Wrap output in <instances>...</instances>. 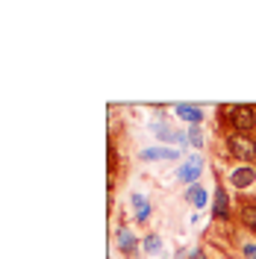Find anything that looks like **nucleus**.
I'll use <instances>...</instances> for the list:
<instances>
[{"label": "nucleus", "mask_w": 256, "mask_h": 259, "mask_svg": "<svg viewBox=\"0 0 256 259\" xmlns=\"http://www.w3.org/2000/svg\"><path fill=\"white\" fill-rule=\"evenodd\" d=\"M241 253H244V259H256V244L247 242L244 247H241Z\"/></svg>", "instance_id": "obj_14"}, {"label": "nucleus", "mask_w": 256, "mask_h": 259, "mask_svg": "<svg viewBox=\"0 0 256 259\" xmlns=\"http://www.w3.org/2000/svg\"><path fill=\"white\" fill-rule=\"evenodd\" d=\"M133 203H136V218H139V221H147V218H150V203H147V197L133 194Z\"/></svg>", "instance_id": "obj_9"}, {"label": "nucleus", "mask_w": 256, "mask_h": 259, "mask_svg": "<svg viewBox=\"0 0 256 259\" xmlns=\"http://www.w3.org/2000/svg\"><path fill=\"white\" fill-rule=\"evenodd\" d=\"M177 177L183 180V183H189V186H194V183H197V177H200V162L189 159V165H183V168L177 171Z\"/></svg>", "instance_id": "obj_4"}, {"label": "nucleus", "mask_w": 256, "mask_h": 259, "mask_svg": "<svg viewBox=\"0 0 256 259\" xmlns=\"http://www.w3.org/2000/svg\"><path fill=\"white\" fill-rule=\"evenodd\" d=\"M253 180H256V171L250 168V165H241V168H236V171L230 174V183H233L236 189H247Z\"/></svg>", "instance_id": "obj_3"}, {"label": "nucleus", "mask_w": 256, "mask_h": 259, "mask_svg": "<svg viewBox=\"0 0 256 259\" xmlns=\"http://www.w3.org/2000/svg\"><path fill=\"white\" fill-rule=\"evenodd\" d=\"M144 253H153V250H159L162 247V242H159V236H153V233H150V236H147V239H144Z\"/></svg>", "instance_id": "obj_12"}, {"label": "nucleus", "mask_w": 256, "mask_h": 259, "mask_svg": "<svg viewBox=\"0 0 256 259\" xmlns=\"http://www.w3.org/2000/svg\"><path fill=\"white\" fill-rule=\"evenodd\" d=\"M136 236H133V233H130V230H118V247H121V250H124V253H133V250H136Z\"/></svg>", "instance_id": "obj_8"}, {"label": "nucleus", "mask_w": 256, "mask_h": 259, "mask_svg": "<svg viewBox=\"0 0 256 259\" xmlns=\"http://www.w3.org/2000/svg\"><path fill=\"white\" fill-rule=\"evenodd\" d=\"M227 147H230V153L241 162L256 159V139H250L247 133H233V136H227Z\"/></svg>", "instance_id": "obj_1"}, {"label": "nucleus", "mask_w": 256, "mask_h": 259, "mask_svg": "<svg viewBox=\"0 0 256 259\" xmlns=\"http://www.w3.org/2000/svg\"><path fill=\"white\" fill-rule=\"evenodd\" d=\"M227 206H230V200H227V194H224V186H218L215 189V200H212V215L215 218H227Z\"/></svg>", "instance_id": "obj_6"}, {"label": "nucleus", "mask_w": 256, "mask_h": 259, "mask_svg": "<svg viewBox=\"0 0 256 259\" xmlns=\"http://www.w3.org/2000/svg\"><path fill=\"white\" fill-rule=\"evenodd\" d=\"M186 197H189V203H194L197 209H200V206L206 203V192H203V189H200L197 183H194V186H189V192H186Z\"/></svg>", "instance_id": "obj_10"}, {"label": "nucleus", "mask_w": 256, "mask_h": 259, "mask_svg": "<svg viewBox=\"0 0 256 259\" xmlns=\"http://www.w3.org/2000/svg\"><path fill=\"white\" fill-rule=\"evenodd\" d=\"M241 221H244V224H247V227L256 233V206L244 203V206H241Z\"/></svg>", "instance_id": "obj_11"}, {"label": "nucleus", "mask_w": 256, "mask_h": 259, "mask_svg": "<svg viewBox=\"0 0 256 259\" xmlns=\"http://www.w3.org/2000/svg\"><path fill=\"white\" fill-rule=\"evenodd\" d=\"M227 112V118L233 121L236 133H250L256 127V109L253 106H221V115Z\"/></svg>", "instance_id": "obj_2"}, {"label": "nucleus", "mask_w": 256, "mask_h": 259, "mask_svg": "<svg viewBox=\"0 0 256 259\" xmlns=\"http://www.w3.org/2000/svg\"><path fill=\"white\" fill-rule=\"evenodd\" d=\"M189 259H203V250H200V247H197V250H192V256Z\"/></svg>", "instance_id": "obj_15"}, {"label": "nucleus", "mask_w": 256, "mask_h": 259, "mask_svg": "<svg viewBox=\"0 0 256 259\" xmlns=\"http://www.w3.org/2000/svg\"><path fill=\"white\" fill-rule=\"evenodd\" d=\"M189 142H192L194 147H200V145H203V139H200V127H197V124H194V127L189 130Z\"/></svg>", "instance_id": "obj_13"}, {"label": "nucleus", "mask_w": 256, "mask_h": 259, "mask_svg": "<svg viewBox=\"0 0 256 259\" xmlns=\"http://www.w3.org/2000/svg\"><path fill=\"white\" fill-rule=\"evenodd\" d=\"M177 150H168V147H147L142 150V159H174Z\"/></svg>", "instance_id": "obj_7"}, {"label": "nucleus", "mask_w": 256, "mask_h": 259, "mask_svg": "<svg viewBox=\"0 0 256 259\" xmlns=\"http://www.w3.org/2000/svg\"><path fill=\"white\" fill-rule=\"evenodd\" d=\"M177 115L180 118H186L189 124H200V118H203V112H200V106H192V103H177Z\"/></svg>", "instance_id": "obj_5"}]
</instances>
